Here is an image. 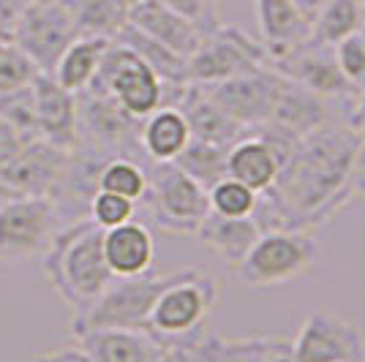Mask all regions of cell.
<instances>
[{
    "instance_id": "7c38bea8",
    "label": "cell",
    "mask_w": 365,
    "mask_h": 362,
    "mask_svg": "<svg viewBox=\"0 0 365 362\" xmlns=\"http://www.w3.org/2000/svg\"><path fill=\"white\" fill-rule=\"evenodd\" d=\"M292 362H365V330L330 311H311L289 341Z\"/></svg>"
},
{
    "instance_id": "4316f807",
    "label": "cell",
    "mask_w": 365,
    "mask_h": 362,
    "mask_svg": "<svg viewBox=\"0 0 365 362\" xmlns=\"http://www.w3.org/2000/svg\"><path fill=\"white\" fill-rule=\"evenodd\" d=\"M365 28V3L360 0H324L311 25V38L335 46Z\"/></svg>"
},
{
    "instance_id": "6da1fadb",
    "label": "cell",
    "mask_w": 365,
    "mask_h": 362,
    "mask_svg": "<svg viewBox=\"0 0 365 362\" xmlns=\"http://www.w3.org/2000/svg\"><path fill=\"white\" fill-rule=\"evenodd\" d=\"M357 136L346 125H322L297 139L275 182L257 199L254 221L262 232L311 229L327 224L349 205Z\"/></svg>"
},
{
    "instance_id": "83f0119b",
    "label": "cell",
    "mask_w": 365,
    "mask_h": 362,
    "mask_svg": "<svg viewBox=\"0 0 365 362\" xmlns=\"http://www.w3.org/2000/svg\"><path fill=\"white\" fill-rule=\"evenodd\" d=\"M74 14L79 36H98L115 38L128 25V6L131 0H66Z\"/></svg>"
},
{
    "instance_id": "60d3db41",
    "label": "cell",
    "mask_w": 365,
    "mask_h": 362,
    "mask_svg": "<svg viewBox=\"0 0 365 362\" xmlns=\"http://www.w3.org/2000/svg\"><path fill=\"white\" fill-rule=\"evenodd\" d=\"M346 128L357 136L360 145H365V95H357V98L351 101V112H349Z\"/></svg>"
},
{
    "instance_id": "44dd1931",
    "label": "cell",
    "mask_w": 365,
    "mask_h": 362,
    "mask_svg": "<svg viewBox=\"0 0 365 362\" xmlns=\"http://www.w3.org/2000/svg\"><path fill=\"white\" fill-rule=\"evenodd\" d=\"M76 341L91 362H155L167 351L145 330H91Z\"/></svg>"
},
{
    "instance_id": "f6af8a7d",
    "label": "cell",
    "mask_w": 365,
    "mask_h": 362,
    "mask_svg": "<svg viewBox=\"0 0 365 362\" xmlns=\"http://www.w3.org/2000/svg\"><path fill=\"white\" fill-rule=\"evenodd\" d=\"M0 41H3V38H0ZM3 44H6V41H3Z\"/></svg>"
},
{
    "instance_id": "ab89813d",
    "label": "cell",
    "mask_w": 365,
    "mask_h": 362,
    "mask_svg": "<svg viewBox=\"0 0 365 362\" xmlns=\"http://www.w3.org/2000/svg\"><path fill=\"white\" fill-rule=\"evenodd\" d=\"M33 362H91L88 351L79 346H63L55 348V351H44V354H36Z\"/></svg>"
},
{
    "instance_id": "603a6c76",
    "label": "cell",
    "mask_w": 365,
    "mask_h": 362,
    "mask_svg": "<svg viewBox=\"0 0 365 362\" xmlns=\"http://www.w3.org/2000/svg\"><path fill=\"white\" fill-rule=\"evenodd\" d=\"M178 109L191 128V139H202V142H213L221 148H232L245 131L240 123H235L221 106L210 101V95L202 90L199 85H185L182 98L178 101Z\"/></svg>"
},
{
    "instance_id": "277c9868",
    "label": "cell",
    "mask_w": 365,
    "mask_h": 362,
    "mask_svg": "<svg viewBox=\"0 0 365 362\" xmlns=\"http://www.w3.org/2000/svg\"><path fill=\"white\" fill-rule=\"evenodd\" d=\"M322 245L311 232L273 229L262 232L245 259L235 267L237 281L245 286L267 289L289 284L319 262Z\"/></svg>"
},
{
    "instance_id": "e575fe53",
    "label": "cell",
    "mask_w": 365,
    "mask_h": 362,
    "mask_svg": "<svg viewBox=\"0 0 365 362\" xmlns=\"http://www.w3.org/2000/svg\"><path fill=\"white\" fill-rule=\"evenodd\" d=\"M134 212H137V202L109 194V191H96L88 202V218L101 229L120 227V224L134 218Z\"/></svg>"
},
{
    "instance_id": "1f68e13d",
    "label": "cell",
    "mask_w": 365,
    "mask_h": 362,
    "mask_svg": "<svg viewBox=\"0 0 365 362\" xmlns=\"http://www.w3.org/2000/svg\"><path fill=\"white\" fill-rule=\"evenodd\" d=\"M98 191L142 202V197L148 194V169H142L128 155H112L98 172Z\"/></svg>"
},
{
    "instance_id": "4fadbf2b",
    "label": "cell",
    "mask_w": 365,
    "mask_h": 362,
    "mask_svg": "<svg viewBox=\"0 0 365 362\" xmlns=\"http://www.w3.org/2000/svg\"><path fill=\"white\" fill-rule=\"evenodd\" d=\"M68 150H61L44 139L25 142L14 158L0 166V202L52 197L68 164Z\"/></svg>"
},
{
    "instance_id": "7bdbcfd3",
    "label": "cell",
    "mask_w": 365,
    "mask_h": 362,
    "mask_svg": "<svg viewBox=\"0 0 365 362\" xmlns=\"http://www.w3.org/2000/svg\"><path fill=\"white\" fill-rule=\"evenodd\" d=\"M262 362H292V354H289V341H284V338H275L270 351L264 354V360Z\"/></svg>"
},
{
    "instance_id": "e0dca14e",
    "label": "cell",
    "mask_w": 365,
    "mask_h": 362,
    "mask_svg": "<svg viewBox=\"0 0 365 362\" xmlns=\"http://www.w3.org/2000/svg\"><path fill=\"white\" fill-rule=\"evenodd\" d=\"M330 123H333V101L319 98L317 93L294 85L287 76L281 79L270 118L264 123L267 128L289 136V139H303L311 131H317L322 125H330Z\"/></svg>"
},
{
    "instance_id": "836d02e7",
    "label": "cell",
    "mask_w": 365,
    "mask_h": 362,
    "mask_svg": "<svg viewBox=\"0 0 365 362\" xmlns=\"http://www.w3.org/2000/svg\"><path fill=\"white\" fill-rule=\"evenodd\" d=\"M0 118L14 128L25 142L38 139V120H36V95L33 82L25 88H16L11 93L0 95Z\"/></svg>"
},
{
    "instance_id": "9c48e42d",
    "label": "cell",
    "mask_w": 365,
    "mask_h": 362,
    "mask_svg": "<svg viewBox=\"0 0 365 362\" xmlns=\"http://www.w3.org/2000/svg\"><path fill=\"white\" fill-rule=\"evenodd\" d=\"M76 36L79 31L66 0H31L16 22L11 44L19 46L38 71L52 74L66 46Z\"/></svg>"
},
{
    "instance_id": "52a82bcc",
    "label": "cell",
    "mask_w": 365,
    "mask_h": 362,
    "mask_svg": "<svg viewBox=\"0 0 365 362\" xmlns=\"http://www.w3.org/2000/svg\"><path fill=\"white\" fill-rule=\"evenodd\" d=\"M85 90L112 95L118 104L145 120L150 112L164 104V82L134 49L120 41H112L96 68V76Z\"/></svg>"
},
{
    "instance_id": "ba28073f",
    "label": "cell",
    "mask_w": 365,
    "mask_h": 362,
    "mask_svg": "<svg viewBox=\"0 0 365 362\" xmlns=\"http://www.w3.org/2000/svg\"><path fill=\"white\" fill-rule=\"evenodd\" d=\"M63 218L52 197L0 202V264H19L44 257Z\"/></svg>"
},
{
    "instance_id": "b9f144b4",
    "label": "cell",
    "mask_w": 365,
    "mask_h": 362,
    "mask_svg": "<svg viewBox=\"0 0 365 362\" xmlns=\"http://www.w3.org/2000/svg\"><path fill=\"white\" fill-rule=\"evenodd\" d=\"M351 194L365 205V145L357 148L354 169H351Z\"/></svg>"
},
{
    "instance_id": "8fae6325",
    "label": "cell",
    "mask_w": 365,
    "mask_h": 362,
    "mask_svg": "<svg viewBox=\"0 0 365 362\" xmlns=\"http://www.w3.org/2000/svg\"><path fill=\"white\" fill-rule=\"evenodd\" d=\"M76 118L79 148H88L101 155H128L134 148H139L142 120L125 112L112 95L93 90L76 93Z\"/></svg>"
},
{
    "instance_id": "d4e9b609",
    "label": "cell",
    "mask_w": 365,
    "mask_h": 362,
    "mask_svg": "<svg viewBox=\"0 0 365 362\" xmlns=\"http://www.w3.org/2000/svg\"><path fill=\"white\" fill-rule=\"evenodd\" d=\"M259 234H262V229L254 221V215L227 218V215H218V212H207V218L197 229L199 242H205L229 267H237L243 262Z\"/></svg>"
},
{
    "instance_id": "f546056e",
    "label": "cell",
    "mask_w": 365,
    "mask_h": 362,
    "mask_svg": "<svg viewBox=\"0 0 365 362\" xmlns=\"http://www.w3.org/2000/svg\"><path fill=\"white\" fill-rule=\"evenodd\" d=\"M275 338H224L202 335L191 348V362H262Z\"/></svg>"
},
{
    "instance_id": "ee69618b",
    "label": "cell",
    "mask_w": 365,
    "mask_h": 362,
    "mask_svg": "<svg viewBox=\"0 0 365 362\" xmlns=\"http://www.w3.org/2000/svg\"><path fill=\"white\" fill-rule=\"evenodd\" d=\"M191 348L194 346H175L167 348L155 362H191Z\"/></svg>"
},
{
    "instance_id": "7a4b0ae2",
    "label": "cell",
    "mask_w": 365,
    "mask_h": 362,
    "mask_svg": "<svg viewBox=\"0 0 365 362\" xmlns=\"http://www.w3.org/2000/svg\"><path fill=\"white\" fill-rule=\"evenodd\" d=\"M44 275L74 316L91 308L115 278L104 259V229L88 215L66 224L46 248Z\"/></svg>"
},
{
    "instance_id": "2e32d148",
    "label": "cell",
    "mask_w": 365,
    "mask_h": 362,
    "mask_svg": "<svg viewBox=\"0 0 365 362\" xmlns=\"http://www.w3.org/2000/svg\"><path fill=\"white\" fill-rule=\"evenodd\" d=\"M36 95V120L38 139L61 150L74 152L79 148V118H76V95L55 82L52 74L38 71L33 79Z\"/></svg>"
},
{
    "instance_id": "bcb514c9",
    "label": "cell",
    "mask_w": 365,
    "mask_h": 362,
    "mask_svg": "<svg viewBox=\"0 0 365 362\" xmlns=\"http://www.w3.org/2000/svg\"><path fill=\"white\" fill-rule=\"evenodd\" d=\"M360 3H365V0H360Z\"/></svg>"
},
{
    "instance_id": "8d00e7d4",
    "label": "cell",
    "mask_w": 365,
    "mask_h": 362,
    "mask_svg": "<svg viewBox=\"0 0 365 362\" xmlns=\"http://www.w3.org/2000/svg\"><path fill=\"white\" fill-rule=\"evenodd\" d=\"M333 49L341 74L346 76V82L357 95H365V33H354L349 38L338 41Z\"/></svg>"
},
{
    "instance_id": "8992f818",
    "label": "cell",
    "mask_w": 365,
    "mask_h": 362,
    "mask_svg": "<svg viewBox=\"0 0 365 362\" xmlns=\"http://www.w3.org/2000/svg\"><path fill=\"white\" fill-rule=\"evenodd\" d=\"M142 202L150 210L153 224L167 234H197L210 212L207 188L178 164H153L148 169V194Z\"/></svg>"
},
{
    "instance_id": "484cf974",
    "label": "cell",
    "mask_w": 365,
    "mask_h": 362,
    "mask_svg": "<svg viewBox=\"0 0 365 362\" xmlns=\"http://www.w3.org/2000/svg\"><path fill=\"white\" fill-rule=\"evenodd\" d=\"M109 44H112L109 38H98V36H76L74 41L66 46L58 66L52 68L55 82L74 95L82 93L96 76V68H98Z\"/></svg>"
},
{
    "instance_id": "4dcf8cb0",
    "label": "cell",
    "mask_w": 365,
    "mask_h": 362,
    "mask_svg": "<svg viewBox=\"0 0 365 362\" xmlns=\"http://www.w3.org/2000/svg\"><path fill=\"white\" fill-rule=\"evenodd\" d=\"M227 150L229 148H221V145H213V142H202V139H191L185 145V150L172 161L178 164L194 180L202 185V188H210L221 177H227Z\"/></svg>"
},
{
    "instance_id": "d590c367",
    "label": "cell",
    "mask_w": 365,
    "mask_h": 362,
    "mask_svg": "<svg viewBox=\"0 0 365 362\" xmlns=\"http://www.w3.org/2000/svg\"><path fill=\"white\" fill-rule=\"evenodd\" d=\"M38 74L36 63L14 44H0V95L31 85Z\"/></svg>"
},
{
    "instance_id": "f1b7e54d",
    "label": "cell",
    "mask_w": 365,
    "mask_h": 362,
    "mask_svg": "<svg viewBox=\"0 0 365 362\" xmlns=\"http://www.w3.org/2000/svg\"><path fill=\"white\" fill-rule=\"evenodd\" d=\"M112 41H120L128 49H134L142 61L150 66L153 71L158 74V79L164 85H188V74H185V58L175 55L172 49H167L164 44L153 41L150 36L139 33L137 28L125 25Z\"/></svg>"
},
{
    "instance_id": "7402d4cb",
    "label": "cell",
    "mask_w": 365,
    "mask_h": 362,
    "mask_svg": "<svg viewBox=\"0 0 365 362\" xmlns=\"http://www.w3.org/2000/svg\"><path fill=\"white\" fill-rule=\"evenodd\" d=\"M281 161H284L281 152L267 139L248 131L227 150V175L262 194L275 182Z\"/></svg>"
},
{
    "instance_id": "9a60e30c",
    "label": "cell",
    "mask_w": 365,
    "mask_h": 362,
    "mask_svg": "<svg viewBox=\"0 0 365 362\" xmlns=\"http://www.w3.org/2000/svg\"><path fill=\"white\" fill-rule=\"evenodd\" d=\"M270 68H275L281 76L292 79L294 85H300L305 90L317 93L319 98H327V101H346L351 104L357 98V93L346 82V76L341 74L338 68V61H335V49L327 44H319V41H305L303 46L287 52L284 58H275V61L267 63Z\"/></svg>"
},
{
    "instance_id": "74e56055",
    "label": "cell",
    "mask_w": 365,
    "mask_h": 362,
    "mask_svg": "<svg viewBox=\"0 0 365 362\" xmlns=\"http://www.w3.org/2000/svg\"><path fill=\"white\" fill-rule=\"evenodd\" d=\"M167 9L182 19H188L191 25H197L202 33H213L221 19H218V0H161Z\"/></svg>"
},
{
    "instance_id": "5bb4252c",
    "label": "cell",
    "mask_w": 365,
    "mask_h": 362,
    "mask_svg": "<svg viewBox=\"0 0 365 362\" xmlns=\"http://www.w3.org/2000/svg\"><path fill=\"white\" fill-rule=\"evenodd\" d=\"M284 76L270 66H259L254 71L229 76L215 85H199L210 95L215 106H221L235 123H240L245 131H254L264 125L273 109L275 93Z\"/></svg>"
},
{
    "instance_id": "f35d334b",
    "label": "cell",
    "mask_w": 365,
    "mask_h": 362,
    "mask_svg": "<svg viewBox=\"0 0 365 362\" xmlns=\"http://www.w3.org/2000/svg\"><path fill=\"white\" fill-rule=\"evenodd\" d=\"M22 145H25V139H22V136L16 134L9 123L0 118V166L6 164L9 158H14Z\"/></svg>"
},
{
    "instance_id": "ffe728a7",
    "label": "cell",
    "mask_w": 365,
    "mask_h": 362,
    "mask_svg": "<svg viewBox=\"0 0 365 362\" xmlns=\"http://www.w3.org/2000/svg\"><path fill=\"white\" fill-rule=\"evenodd\" d=\"M104 259L115 278L150 272L155 262V242L150 229L134 218L115 229H104Z\"/></svg>"
},
{
    "instance_id": "3957f363",
    "label": "cell",
    "mask_w": 365,
    "mask_h": 362,
    "mask_svg": "<svg viewBox=\"0 0 365 362\" xmlns=\"http://www.w3.org/2000/svg\"><path fill=\"white\" fill-rule=\"evenodd\" d=\"M218 302V281L202 267L172 270L153 302L145 332L161 346H194L205 335V321Z\"/></svg>"
},
{
    "instance_id": "d6986e66",
    "label": "cell",
    "mask_w": 365,
    "mask_h": 362,
    "mask_svg": "<svg viewBox=\"0 0 365 362\" xmlns=\"http://www.w3.org/2000/svg\"><path fill=\"white\" fill-rule=\"evenodd\" d=\"M128 25L137 28L139 33H145V36H150L153 41L164 44L185 61L197 52L199 41L205 36L197 25H191L180 14H175L161 0H131Z\"/></svg>"
},
{
    "instance_id": "ac0fdd59",
    "label": "cell",
    "mask_w": 365,
    "mask_h": 362,
    "mask_svg": "<svg viewBox=\"0 0 365 362\" xmlns=\"http://www.w3.org/2000/svg\"><path fill=\"white\" fill-rule=\"evenodd\" d=\"M257 22L267 49V63L311 41V25L300 0H257Z\"/></svg>"
},
{
    "instance_id": "30bf717a",
    "label": "cell",
    "mask_w": 365,
    "mask_h": 362,
    "mask_svg": "<svg viewBox=\"0 0 365 362\" xmlns=\"http://www.w3.org/2000/svg\"><path fill=\"white\" fill-rule=\"evenodd\" d=\"M259 66H267V49L237 28L218 25L213 33L202 36L197 52L185 61V74L191 85H215Z\"/></svg>"
},
{
    "instance_id": "5b68a950",
    "label": "cell",
    "mask_w": 365,
    "mask_h": 362,
    "mask_svg": "<svg viewBox=\"0 0 365 362\" xmlns=\"http://www.w3.org/2000/svg\"><path fill=\"white\" fill-rule=\"evenodd\" d=\"M167 278L169 272L112 278V284L101 291V297L74 316L71 321L74 338L91 330H145L153 302L164 289Z\"/></svg>"
},
{
    "instance_id": "cb8c5ba5",
    "label": "cell",
    "mask_w": 365,
    "mask_h": 362,
    "mask_svg": "<svg viewBox=\"0 0 365 362\" xmlns=\"http://www.w3.org/2000/svg\"><path fill=\"white\" fill-rule=\"evenodd\" d=\"M191 142V128L178 106H158L139 128V148L153 164H172Z\"/></svg>"
},
{
    "instance_id": "d6a6232c",
    "label": "cell",
    "mask_w": 365,
    "mask_h": 362,
    "mask_svg": "<svg viewBox=\"0 0 365 362\" xmlns=\"http://www.w3.org/2000/svg\"><path fill=\"white\" fill-rule=\"evenodd\" d=\"M259 194L251 191L235 177H221V180L207 188V202H210V212L227 215V218H248L257 210Z\"/></svg>"
}]
</instances>
